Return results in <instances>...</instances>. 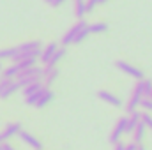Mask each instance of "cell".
<instances>
[{
  "instance_id": "obj_1",
  "label": "cell",
  "mask_w": 152,
  "mask_h": 150,
  "mask_svg": "<svg viewBox=\"0 0 152 150\" xmlns=\"http://www.w3.org/2000/svg\"><path fill=\"white\" fill-rule=\"evenodd\" d=\"M39 55H41V42L39 41H28V42L16 46V55L12 60L20 62L25 58H39Z\"/></svg>"
},
{
  "instance_id": "obj_2",
  "label": "cell",
  "mask_w": 152,
  "mask_h": 150,
  "mask_svg": "<svg viewBox=\"0 0 152 150\" xmlns=\"http://www.w3.org/2000/svg\"><path fill=\"white\" fill-rule=\"evenodd\" d=\"M143 101V79L136 81L134 88H133V94L131 97L127 99L126 103V111L127 113H133V111H138L136 108H140V103Z\"/></svg>"
},
{
  "instance_id": "obj_3",
  "label": "cell",
  "mask_w": 152,
  "mask_h": 150,
  "mask_svg": "<svg viewBox=\"0 0 152 150\" xmlns=\"http://www.w3.org/2000/svg\"><path fill=\"white\" fill-rule=\"evenodd\" d=\"M115 66H117V69H118V71H122L124 74L131 76V78H134V79H138V81L145 78L143 71H142L140 67L133 66V64H127V62H124V60H117V62H115Z\"/></svg>"
},
{
  "instance_id": "obj_4",
  "label": "cell",
  "mask_w": 152,
  "mask_h": 150,
  "mask_svg": "<svg viewBox=\"0 0 152 150\" xmlns=\"http://www.w3.org/2000/svg\"><path fill=\"white\" fill-rule=\"evenodd\" d=\"M85 27H88V23H87L85 20H78L75 25H73V27L64 34V37H62V46L66 48L67 44H73V42H75V39H76V36H78Z\"/></svg>"
},
{
  "instance_id": "obj_5",
  "label": "cell",
  "mask_w": 152,
  "mask_h": 150,
  "mask_svg": "<svg viewBox=\"0 0 152 150\" xmlns=\"http://www.w3.org/2000/svg\"><path fill=\"white\" fill-rule=\"evenodd\" d=\"M21 87L18 85L16 79H5V78H0V99H7L11 97L12 94H16Z\"/></svg>"
},
{
  "instance_id": "obj_6",
  "label": "cell",
  "mask_w": 152,
  "mask_h": 150,
  "mask_svg": "<svg viewBox=\"0 0 152 150\" xmlns=\"http://www.w3.org/2000/svg\"><path fill=\"white\" fill-rule=\"evenodd\" d=\"M126 124H127V117L118 118V122L115 124V127L112 129V133H110V136H108V141H110L112 145L118 143V141H120V138L126 134Z\"/></svg>"
},
{
  "instance_id": "obj_7",
  "label": "cell",
  "mask_w": 152,
  "mask_h": 150,
  "mask_svg": "<svg viewBox=\"0 0 152 150\" xmlns=\"http://www.w3.org/2000/svg\"><path fill=\"white\" fill-rule=\"evenodd\" d=\"M97 97H99L101 101H104L106 104H112L113 108H120V106H122V99H120L118 95L112 94V92H108V90H99V92H97Z\"/></svg>"
},
{
  "instance_id": "obj_8",
  "label": "cell",
  "mask_w": 152,
  "mask_h": 150,
  "mask_svg": "<svg viewBox=\"0 0 152 150\" xmlns=\"http://www.w3.org/2000/svg\"><path fill=\"white\" fill-rule=\"evenodd\" d=\"M57 76H58V69L57 67H42V85L46 87V88H50V85L57 79Z\"/></svg>"
},
{
  "instance_id": "obj_9",
  "label": "cell",
  "mask_w": 152,
  "mask_h": 150,
  "mask_svg": "<svg viewBox=\"0 0 152 150\" xmlns=\"http://www.w3.org/2000/svg\"><path fill=\"white\" fill-rule=\"evenodd\" d=\"M21 131H23V129H21V124H20V122H12V124H9V125L0 133V136H2V140L5 141V140H9V138H12V136H18Z\"/></svg>"
},
{
  "instance_id": "obj_10",
  "label": "cell",
  "mask_w": 152,
  "mask_h": 150,
  "mask_svg": "<svg viewBox=\"0 0 152 150\" xmlns=\"http://www.w3.org/2000/svg\"><path fill=\"white\" fill-rule=\"evenodd\" d=\"M18 136L21 138V141H23V143H27L28 147H32L34 150H42V145H41V141H39V140L36 138V136H34V134H30V133H27V131H21Z\"/></svg>"
},
{
  "instance_id": "obj_11",
  "label": "cell",
  "mask_w": 152,
  "mask_h": 150,
  "mask_svg": "<svg viewBox=\"0 0 152 150\" xmlns=\"http://www.w3.org/2000/svg\"><path fill=\"white\" fill-rule=\"evenodd\" d=\"M58 48H60V46H58L57 42H50V44H48V46H46L44 50H41V55H39L41 62H42V64L46 66V64H48V62L51 60V57L55 55V51H57Z\"/></svg>"
},
{
  "instance_id": "obj_12",
  "label": "cell",
  "mask_w": 152,
  "mask_h": 150,
  "mask_svg": "<svg viewBox=\"0 0 152 150\" xmlns=\"http://www.w3.org/2000/svg\"><path fill=\"white\" fill-rule=\"evenodd\" d=\"M140 122H142V113H140V111L129 113V117H127V124H126V133L133 134V131L138 127V124H140Z\"/></svg>"
},
{
  "instance_id": "obj_13",
  "label": "cell",
  "mask_w": 152,
  "mask_h": 150,
  "mask_svg": "<svg viewBox=\"0 0 152 150\" xmlns=\"http://www.w3.org/2000/svg\"><path fill=\"white\" fill-rule=\"evenodd\" d=\"M53 97H55V94L50 90V88H42V92H41V95H39L37 103H36V108H44L46 104H50L51 101H53Z\"/></svg>"
},
{
  "instance_id": "obj_14",
  "label": "cell",
  "mask_w": 152,
  "mask_h": 150,
  "mask_svg": "<svg viewBox=\"0 0 152 150\" xmlns=\"http://www.w3.org/2000/svg\"><path fill=\"white\" fill-rule=\"evenodd\" d=\"M44 88V85H42V81H36V83H30V85H27V87H23L21 90H23V95L25 97H30V95H34V94H37Z\"/></svg>"
},
{
  "instance_id": "obj_15",
  "label": "cell",
  "mask_w": 152,
  "mask_h": 150,
  "mask_svg": "<svg viewBox=\"0 0 152 150\" xmlns=\"http://www.w3.org/2000/svg\"><path fill=\"white\" fill-rule=\"evenodd\" d=\"M108 30V23L106 21H96L88 25V32L90 34H104Z\"/></svg>"
},
{
  "instance_id": "obj_16",
  "label": "cell",
  "mask_w": 152,
  "mask_h": 150,
  "mask_svg": "<svg viewBox=\"0 0 152 150\" xmlns=\"http://www.w3.org/2000/svg\"><path fill=\"white\" fill-rule=\"evenodd\" d=\"M66 51H67V50H66L64 46H62V48H58V50L55 51V55L51 57V60L46 64V67H57V64H58V62H60V60L66 57Z\"/></svg>"
},
{
  "instance_id": "obj_17",
  "label": "cell",
  "mask_w": 152,
  "mask_h": 150,
  "mask_svg": "<svg viewBox=\"0 0 152 150\" xmlns=\"http://www.w3.org/2000/svg\"><path fill=\"white\" fill-rule=\"evenodd\" d=\"M145 133H147V127H145V125L140 122V124H138V127L133 131V138H134V143H138V145H140V143L143 141V138H145Z\"/></svg>"
},
{
  "instance_id": "obj_18",
  "label": "cell",
  "mask_w": 152,
  "mask_h": 150,
  "mask_svg": "<svg viewBox=\"0 0 152 150\" xmlns=\"http://www.w3.org/2000/svg\"><path fill=\"white\" fill-rule=\"evenodd\" d=\"M14 55H16V48H4V50H0V62L2 60H7V58H14Z\"/></svg>"
},
{
  "instance_id": "obj_19",
  "label": "cell",
  "mask_w": 152,
  "mask_h": 150,
  "mask_svg": "<svg viewBox=\"0 0 152 150\" xmlns=\"http://www.w3.org/2000/svg\"><path fill=\"white\" fill-rule=\"evenodd\" d=\"M75 14L78 20H83V16L87 14V5H85V2H81V4H76L75 5Z\"/></svg>"
},
{
  "instance_id": "obj_20",
  "label": "cell",
  "mask_w": 152,
  "mask_h": 150,
  "mask_svg": "<svg viewBox=\"0 0 152 150\" xmlns=\"http://www.w3.org/2000/svg\"><path fill=\"white\" fill-rule=\"evenodd\" d=\"M152 94V79L143 78V99H151Z\"/></svg>"
},
{
  "instance_id": "obj_21",
  "label": "cell",
  "mask_w": 152,
  "mask_h": 150,
  "mask_svg": "<svg viewBox=\"0 0 152 150\" xmlns=\"http://www.w3.org/2000/svg\"><path fill=\"white\" fill-rule=\"evenodd\" d=\"M142 124H143L147 129H151V131H152V115L149 111L142 113Z\"/></svg>"
},
{
  "instance_id": "obj_22",
  "label": "cell",
  "mask_w": 152,
  "mask_h": 150,
  "mask_svg": "<svg viewBox=\"0 0 152 150\" xmlns=\"http://www.w3.org/2000/svg\"><path fill=\"white\" fill-rule=\"evenodd\" d=\"M88 36H90V32H88V27H85V28H83V30H81V32L76 36V39H75V42H73V44H80V42H83V41L88 37Z\"/></svg>"
},
{
  "instance_id": "obj_23",
  "label": "cell",
  "mask_w": 152,
  "mask_h": 150,
  "mask_svg": "<svg viewBox=\"0 0 152 150\" xmlns=\"http://www.w3.org/2000/svg\"><path fill=\"white\" fill-rule=\"evenodd\" d=\"M140 108H143L145 111L152 113V101H151V99H143V101L140 103Z\"/></svg>"
},
{
  "instance_id": "obj_24",
  "label": "cell",
  "mask_w": 152,
  "mask_h": 150,
  "mask_svg": "<svg viewBox=\"0 0 152 150\" xmlns=\"http://www.w3.org/2000/svg\"><path fill=\"white\" fill-rule=\"evenodd\" d=\"M46 2H48V4H50L51 7H58V5H62V4H64L66 0H46Z\"/></svg>"
},
{
  "instance_id": "obj_25",
  "label": "cell",
  "mask_w": 152,
  "mask_h": 150,
  "mask_svg": "<svg viewBox=\"0 0 152 150\" xmlns=\"http://www.w3.org/2000/svg\"><path fill=\"white\" fill-rule=\"evenodd\" d=\"M138 147H140V145L133 141V143H129V145H126V150H138Z\"/></svg>"
},
{
  "instance_id": "obj_26",
  "label": "cell",
  "mask_w": 152,
  "mask_h": 150,
  "mask_svg": "<svg viewBox=\"0 0 152 150\" xmlns=\"http://www.w3.org/2000/svg\"><path fill=\"white\" fill-rule=\"evenodd\" d=\"M113 150H126V145H124L122 141H118V143H115Z\"/></svg>"
},
{
  "instance_id": "obj_27",
  "label": "cell",
  "mask_w": 152,
  "mask_h": 150,
  "mask_svg": "<svg viewBox=\"0 0 152 150\" xmlns=\"http://www.w3.org/2000/svg\"><path fill=\"white\" fill-rule=\"evenodd\" d=\"M2 150H16L11 143H2Z\"/></svg>"
},
{
  "instance_id": "obj_28",
  "label": "cell",
  "mask_w": 152,
  "mask_h": 150,
  "mask_svg": "<svg viewBox=\"0 0 152 150\" xmlns=\"http://www.w3.org/2000/svg\"><path fill=\"white\" fill-rule=\"evenodd\" d=\"M81 2H85V0H75V5L76 4H81Z\"/></svg>"
},
{
  "instance_id": "obj_29",
  "label": "cell",
  "mask_w": 152,
  "mask_h": 150,
  "mask_svg": "<svg viewBox=\"0 0 152 150\" xmlns=\"http://www.w3.org/2000/svg\"><path fill=\"white\" fill-rule=\"evenodd\" d=\"M138 150H147V149H145V147H142V145H140V147H138Z\"/></svg>"
},
{
  "instance_id": "obj_30",
  "label": "cell",
  "mask_w": 152,
  "mask_h": 150,
  "mask_svg": "<svg viewBox=\"0 0 152 150\" xmlns=\"http://www.w3.org/2000/svg\"><path fill=\"white\" fill-rule=\"evenodd\" d=\"M106 2H108V0H99V4H106Z\"/></svg>"
},
{
  "instance_id": "obj_31",
  "label": "cell",
  "mask_w": 152,
  "mask_h": 150,
  "mask_svg": "<svg viewBox=\"0 0 152 150\" xmlns=\"http://www.w3.org/2000/svg\"><path fill=\"white\" fill-rule=\"evenodd\" d=\"M2 143H4V140H2V136H0V145H2Z\"/></svg>"
},
{
  "instance_id": "obj_32",
  "label": "cell",
  "mask_w": 152,
  "mask_h": 150,
  "mask_svg": "<svg viewBox=\"0 0 152 150\" xmlns=\"http://www.w3.org/2000/svg\"><path fill=\"white\" fill-rule=\"evenodd\" d=\"M2 69H4V67H2V62H0V71H2Z\"/></svg>"
},
{
  "instance_id": "obj_33",
  "label": "cell",
  "mask_w": 152,
  "mask_h": 150,
  "mask_svg": "<svg viewBox=\"0 0 152 150\" xmlns=\"http://www.w3.org/2000/svg\"><path fill=\"white\" fill-rule=\"evenodd\" d=\"M151 101H152V94H151Z\"/></svg>"
}]
</instances>
